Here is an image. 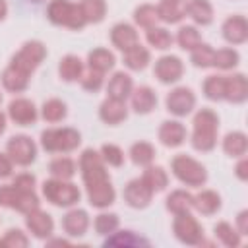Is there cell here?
<instances>
[{
	"label": "cell",
	"instance_id": "cell-8",
	"mask_svg": "<svg viewBox=\"0 0 248 248\" xmlns=\"http://www.w3.org/2000/svg\"><path fill=\"white\" fill-rule=\"evenodd\" d=\"M0 205L8 209H16L19 213H29L31 209L39 207V196L35 190H19L14 184H2L0 186Z\"/></svg>",
	"mask_w": 248,
	"mask_h": 248
},
{
	"label": "cell",
	"instance_id": "cell-4",
	"mask_svg": "<svg viewBox=\"0 0 248 248\" xmlns=\"http://www.w3.org/2000/svg\"><path fill=\"white\" fill-rule=\"evenodd\" d=\"M46 17L50 23L68 27L72 31H81L87 25L79 4L70 2V0H50V4L46 8Z\"/></svg>",
	"mask_w": 248,
	"mask_h": 248
},
{
	"label": "cell",
	"instance_id": "cell-10",
	"mask_svg": "<svg viewBox=\"0 0 248 248\" xmlns=\"http://www.w3.org/2000/svg\"><path fill=\"white\" fill-rule=\"evenodd\" d=\"M6 153L14 161V165L19 167H29L37 159V143L25 136V134H16L8 140L6 143Z\"/></svg>",
	"mask_w": 248,
	"mask_h": 248
},
{
	"label": "cell",
	"instance_id": "cell-34",
	"mask_svg": "<svg viewBox=\"0 0 248 248\" xmlns=\"http://www.w3.org/2000/svg\"><path fill=\"white\" fill-rule=\"evenodd\" d=\"M223 151L225 155L232 157V159H238L242 155H246L248 151V136L240 130H234V132H229L225 138H223Z\"/></svg>",
	"mask_w": 248,
	"mask_h": 248
},
{
	"label": "cell",
	"instance_id": "cell-25",
	"mask_svg": "<svg viewBox=\"0 0 248 248\" xmlns=\"http://www.w3.org/2000/svg\"><path fill=\"white\" fill-rule=\"evenodd\" d=\"M83 72H85V64L78 54H66L58 62V76L62 81H68V83L79 81Z\"/></svg>",
	"mask_w": 248,
	"mask_h": 248
},
{
	"label": "cell",
	"instance_id": "cell-36",
	"mask_svg": "<svg viewBox=\"0 0 248 248\" xmlns=\"http://www.w3.org/2000/svg\"><path fill=\"white\" fill-rule=\"evenodd\" d=\"M48 172L54 178L72 180L76 176V172H78V163L68 155H58L48 163Z\"/></svg>",
	"mask_w": 248,
	"mask_h": 248
},
{
	"label": "cell",
	"instance_id": "cell-44",
	"mask_svg": "<svg viewBox=\"0 0 248 248\" xmlns=\"http://www.w3.org/2000/svg\"><path fill=\"white\" fill-rule=\"evenodd\" d=\"M134 23L141 29H149L153 25L159 23V14H157V6L153 4H140L134 10Z\"/></svg>",
	"mask_w": 248,
	"mask_h": 248
},
{
	"label": "cell",
	"instance_id": "cell-23",
	"mask_svg": "<svg viewBox=\"0 0 248 248\" xmlns=\"http://www.w3.org/2000/svg\"><path fill=\"white\" fill-rule=\"evenodd\" d=\"M248 99V79L244 74H231L225 76V99L229 103L240 105Z\"/></svg>",
	"mask_w": 248,
	"mask_h": 248
},
{
	"label": "cell",
	"instance_id": "cell-1",
	"mask_svg": "<svg viewBox=\"0 0 248 248\" xmlns=\"http://www.w3.org/2000/svg\"><path fill=\"white\" fill-rule=\"evenodd\" d=\"M217 134H219V114L207 107L200 108L192 118V136H190L192 147L202 153L215 149Z\"/></svg>",
	"mask_w": 248,
	"mask_h": 248
},
{
	"label": "cell",
	"instance_id": "cell-57",
	"mask_svg": "<svg viewBox=\"0 0 248 248\" xmlns=\"http://www.w3.org/2000/svg\"><path fill=\"white\" fill-rule=\"evenodd\" d=\"M6 16H8V4L6 0H0V21H4Z\"/></svg>",
	"mask_w": 248,
	"mask_h": 248
},
{
	"label": "cell",
	"instance_id": "cell-58",
	"mask_svg": "<svg viewBox=\"0 0 248 248\" xmlns=\"http://www.w3.org/2000/svg\"><path fill=\"white\" fill-rule=\"evenodd\" d=\"M0 248H4V240L2 238H0Z\"/></svg>",
	"mask_w": 248,
	"mask_h": 248
},
{
	"label": "cell",
	"instance_id": "cell-14",
	"mask_svg": "<svg viewBox=\"0 0 248 248\" xmlns=\"http://www.w3.org/2000/svg\"><path fill=\"white\" fill-rule=\"evenodd\" d=\"M8 118L17 126H33L37 122L39 110L35 103L27 97H16L8 103Z\"/></svg>",
	"mask_w": 248,
	"mask_h": 248
},
{
	"label": "cell",
	"instance_id": "cell-7",
	"mask_svg": "<svg viewBox=\"0 0 248 248\" xmlns=\"http://www.w3.org/2000/svg\"><path fill=\"white\" fill-rule=\"evenodd\" d=\"M46 58V46L45 43L33 39V41H25L21 45V48L12 56L10 60V66L23 72L25 76H31L39 66L41 62Z\"/></svg>",
	"mask_w": 248,
	"mask_h": 248
},
{
	"label": "cell",
	"instance_id": "cell-31",
	"mask_svg": "<svg viewBox=\"0 0 248 248\" xmlns=\"http://www.w3.org/2000/svg\"><path fill=\"white\" fill-rule=\"evenodd\" d=\"M186 16L196 25H209L213 21V6L209 0H186Z\"/></svg>",
	"mask_w": 248,
	"mask_h": 248
},
{
	"label": "cell",
	"instance_id": "cell-37",
	"mask_svg": "<svg viewBox=\"0 0 248 248\" xmlns=\"http://www.w3.org/2000/svg\"><path fill=\"white\" fill-rule=\"evenodd\" d=\"M41 116L45 122L48 124H56V122H62L66 116H68V107L62 99L58 97H52V99H46L41 107Z\"/></svg>",
	"mask_w": 248,
	"mask_h": 248
},
{
	"label": "cell",
	"instance_id": "cell-51",
	"mask_svg": "<svg viewBox=\"0 0 248 248\" xmlns=\"http://www.w3.org/2000/svg\"><path fill=\"white\" fill-rule=\"evenodd\" d=\"M12 184H14L16 188H19V190H35L37 178H35L31 172H19V174L14 176Z\"/></svg>",
	"mask_w": 248,
	"mask_h": 248
},
{
	"label": "cell",
	"instance_id": "cell-46",
	"mask_svg": "<svg viewBox=\"0 0 248 248\" xmlns=\"http://www.w3.org/2000/svg\"><path fill=\"white\" fill-rule=\"evenodd\" d=\"M120 227V219L116 213H108V211H101L95 219H93V229L97 234L101 236H108L110 232H114Z\"/></svg>",
	"mask_w": 248,
	"mask_h": 248
},
{
	"label": "cell",
	"instance_id": "cell-24",
	"mask_svg": "<svg viewBox=\"0 0 248 248\" xmlns=\"http://www.w3.org/2000/svg\"><path fill=\"white\" fill-rule=\"evenodd\" d=\"M134 89V79L128 72H114L107 83V97L126 101Z\"/></svg>",
	"mask_w": 248,
	"mask_h": 248
},
{
	"label": "cell",
	"instance_id": "cell-2",
	"mask_svg": "<svg viewBox=\"0 0 248 248\" xmlns=\"http://www.w3.org/2000/svg\"><path fill=\"white\" fill-rule=\"evenodd\" d=\"M170 172L174 174V178L178 182H182L184 186H190V188H202L207 182L205 165L200 163L198 159L186 155V153H178V155L172 157Z\"/></svg>",
	"mask_w": 248,
	"mask_h": 248
},
{
	"label": "cell",
	"instance_id": "cell-60",
	"mask_svg": "<svg viewBox=\"0 0 248 248\" xmlns=\"http://www.w3.org/2000/svg\"><path fill=\"white\" fill-rule=\"evenodd\" d=\"M31 2H41V0H31Z\"/></svg>",
	"mask_w": 248,
	"mask_h": 248
},
{
	"label": "cell",
	"instance_id": "cell-55",
	"mask_svg": "<svg viewBox=\"0 0 248 248\" xmlns=\"http://www.w3.org/2000/svg\"><path fill=\"white\" fill-rule=\"evenodd\" d=\"M72 242L68 240V238H60V236H56V238H52V236H48L46 238V246H70Z\"/></svg>",
	"mask_w": 248,
	"mask_h": 248
},
{
	"label": "cell",
	"instance_id": "cell-11",
	"mask_svg": "<svg viewBox=\"0 0 248 248\" xmlns=\"http://www.w3.org/2000/svg\"><path fill=\"white\" fill-rule=\"evenodd\" d=\"M165 107L172 116L182 118L196 108V93L186 85H178L167 93Z\"/></svg>",
	"mask_w": 248,
	"mask_h": 248
},
{
	"label": "cell",
	"instance_id": "cell-21",
	"mask_svg": "<svg viewBox=\"0 0 248 248\" xmlns=\"http://www.w3.org/2000/svg\"><path fill=\"white\" fill-rule=\"evenodd\" d=\"M85 194H87V202L97 209H107L116 200V190L110 180L99 182L93 186H85Z\"/></svg>",
	"mask_w": 248,
	"mask_h": 248
},
{
	"label": "cell",
	"instance_id": "cell-39",
	"mask_svg": "<svg viewBox=\"0 0 248 248\" xmlns=\"http://www.w3.org/2000/svg\"><path fill=\"white\" fill-rule=\"evenodd\" d=\"M145 170H143V174H141V178L151 186V190L153 192H163L167 186H169V172L163 169V167H159V165H147V167H143Z\"/></svg>",
	"mask_w": 248,
	"mask_h": 248
},
{
	"label": "cell",
	"instance_id": "cell-17",
	"mask_svg": "<svg viewBox=\"0 0 248 248\" xmlns=\"http://www.w3.org/2000/svg\"><path fill=\"white\" fill-rule=\"evenodd\" d=\"M221 33H223V39L229 45H244L248 41V21H246V17L240 16V14L229 16L221 25Z\"/></svg>",
	"mask_w": 248,
	"mask_h": 248
},
{
	"label": "cell",
	"instance_id": "cell-26",
	"mask_svg": "<svg viewBox=\"0 0 248 248\" xmlns=\"http://www.w3.org/2000/svg\"><path fill=\"white\" fill-rule=\"evenodd\" d=\"M223 205V200H221V194L217 190H202L194 196V209L205 217L209 215H215Z\"/></svg>",
	"mask_w": 248,
	"mask_h": 248
},
{
	"label": "cell",
	"instance_id": "cell-45",
	"mask_svg": "<svg viewBox=\"0 0 248 248\" xmlns=\"http://www.w3.org/2000/svg\"><path fill=\"white\" fill-rule=\"evenodd\" d=\"M240 62V54L236 48H219L213 52V68H219V70H232L236 68Z\"/></svg>",
	"mask_w": 248,
	"mask_h": 248
},
{
	"label": "cell",
	"instance_id": "cell-9",
	"mask_svg": "<svg viewBox=\"0 0 248 248\" xmlns=\"http://www.w3.org/2000/svg\"><path fill=\"white\" fill-rule=\"evenodd\" d=\"M172 232H174L178 242L188 244V246H200V242L203 240V227L192 215V211L174 215V219H172Z\"/></svg>",
	"mask_w": 248,
	"mask_h": 248
},
{
	"label": "cell",
	"instance_id": "cell-35",
	"mask_svg": "<svg viewBox=\"0 0 248 248\" xmlns=\"http://www.w3.org/2000/svg\"><path fill=\"white\" fill-rule=\"evenodd\" d=\"M128 155H130V161L136 167H147V165H151L155 161L157 151H155V145L153 143H149L145 140H140V141H136V143L130 145Z\"/></svg>",
	"mask_w": 248,
	"mask_h": 248
},
{
	"label": "cell",
	"instance_id": "cell-5",
	"mask_svg": "<svg viewBox=\"0 0 248 248\" xmlns=\"http://www.w3.org/2000/svg\"><path fill=\"white\" fill-rule=\"evenodd\" d=\"M81 143V134L76 128H46L41 132V147L46 153H70Z\"/></svg>",
	"mask_w": 248,
	"mask_h": 248
},
{
	"label": "cell",
	"instance_id": "cell-41",
	"mask_svg": "<svg viewBox=\"0 0 248 248\" xmlns=\"http://www.w3.org/2000/svg\"><path fill=\"white\" fill-rule=\"evenodd\" d=\"M176 43L182 50H194L198 45H202V33L198 31L196 25H180L176 33Z\"/></svg>",
	"mask_w": 248,
	"mask_h": 248
},
{
	"label": "cell",
	"instance_id": "cell-40",
	"mask_svg": "<svg viewBox=\"0 0 248 248\" xmlns=\"http://www.w3.org/2000/svg\"><path fill=\"white\" fill-rule=\"evenodd\" d=\"M81 14L87 23H101L107 16V2L105 0H81L78 2Z\"/></svg>",
	"mask_w": 248,
	"mask_h": 248
},
{
	"label": "cell",
	"instance_id": "cell-54",
	"mask_svg": "<svg viewBox=\"0 0 248 248\" xmlns=\"http://www.w3.org/2000/svg\"><path fill=\"white\" fill-rule=\"evenodd\" d=\"M234 229H236L242 236H246V234H248V211H246V209H242V211L236 215Z\"/></svg>",
	"mask_w": 248,
	"mask_h": 248
},
{
	"label": "cell",
	"instance_id": "cell-49",
	"mask_svg": "<svg viewBox=\"0 0 248 248\" xmlns=\"http://www.w3.org/2000/svg\"><path fill=\"white\" fill-rule=\"evenodd\" d=\"M79 83H81V87H83L85 91H89V93H97V91L105 85V74L87 68V70L83 72Z\"/></svg>",
	"mask_w": 248,
	"mask_h": 248
},
{
	"label": "cell",
	"instance_id": "cell-53",
	"mask_svg": "<svg viewBox=\"0 0 248 248\" xmlns=\"http://www.w3.org/2000/svg\"><path fill=\"white\" fill-rule=\"evenodd\" d=\"M234 174H236V178L240 182H246L248 180V159H246V155L238 157V163L234 167Z\"/></svg>",
	"mask_w": 248,
	"mask_h": 248
},
{
	"label": "cell",
	"instance_id": "cell-42",
	"mask_svg": "<svg viewBox=\"0 0 248 248\" xmlns=\"http://www.w3.org/2000/svg\"><path fill=\"white\" fill-rule=\"evenodd\" d=\"M145 41L149 46L157 48V50H167L172 46V35L165 29V27H159V25H153L149 29H145Z\"/></svg>",
	"mask_w": 248,
	"mask_h": 248
},
{
	"label": "cell",
	"instance_id": "cell-3",
	"mask_svg": "<svg viewBox=\"0 0 248 248\" xmlns=\"http://www.w3.org/2000/svg\"><path fill=\"white\" fill-rule=\"evenodd\" d=\"M41 192H43V198L48 203H52L56 207H66V209L78 205V202L81 198V192H79L78 184H74L72 180L54 178V176H50L48 180L43 182Z\"/></svg>",
	"mask_w": 248,
	"mask_h": 248
},
{
	"label": "cell",
	"instance_id": "cell-50",
	"mask_svg": "<svg viewBox=\"0 0 248 248\" xmlns=\"http://www.w3.org/2000/svg\"><path fill=\"white\" fill-rule=\"evenodd\" d=\"M2 240H4L6 248H25V246H29V236L21 229H8Z\"/></svg>",
	"mask_w": 248,
	"mask_h": 248
},
{
	"label": "cell",
	"instance_id": "cell-47",
	"mask_svg": "<svg viewBox=\"0 0 248 248\" xmlns=\"http://www.w3.org/2000/svg\"><path fill=\"white\" fill-rule=\"evenodd\" d=\"M213 52H215V48L211 45L202 43L194 50H190V60L196 68H211L213 66Z\"/></svg>",
	"mask_w": 248,
	"mask_h": 248
},
{
	"label": "cell",
	"instance_id": "cell-56",
	"mask_svg": "<svg viewBox=\"0 0 248 248\" xmlns=\"http://www.w3.org/2000/svg\"><path fill=\"white\" fill-rule=\"evenodd\" d=\"M6 126H8V114L0 110V136L6 132Z\"/></svg>",
	"mask_w": 248,
	"mask_h": 248
},
{
	"label": "cell",
	"instance_id": "cell-12",
	"mask_svg": "<svg viewBox=\"0 0 248 248\" xmlns=\"http://www.w3.org/2000/svg\"><path fill=\"white\" fill-rule=\"evenodd\" d=\"M153 76L157 78V81H161L165 85L176 83L184 76V62L174 54L159 56L153 66Z\"/></svg>",
	"mask_w": 248,
	"mask_h": 248
},
{
	"label": "cell",
	"instance_id": "cell-43",
	"mask_svg": "<svg viewBox=\"0 0 248 248\" xmlns=\"http://www.w3.org/2000/svg\"><path fill=\"white\" fill-rule=\"evenodd\" d=\"M202 89H203L205 99L215 101V103H217V101H223V99H225V76H221V74H211V76H207V78L203 79Z\"/></svg>",
	"mask_w": 248,
	"mask_h": 248
},
{
	"label": "cell",
	"instance_id": "cell-59",
	"mask_svg": "<svg viewBox=\"0 0 248 248\" xmlns=\"http://www.w3.org/2000/svg\"><path fill=\"white\" fill-rule=\"evenodd\" d=\"M0 103H2V93H0Z\"/></svg>",
	"mask_w": 248,
	"mask_h": 248
},
{
	"label": "cell",
	"instance_id": "cell-29",
	"mask_svg": "<svg viewBox=\"0 0 248 248\" xmlns=\"http://www.w3.org/2000/svg\"><path fill=\"white\" fill-rule=\"evenodd\" d=\"M122 54H124V66H126L128 70H132V72H141V70H145V68L149 66V62H151V52H149V48L143 46L141 43H138L136 46L128 48V50L122 52Z\"/></svg>",
	"mask_w": 248,
	"mask_h": 248
},
{
	"label": "cell",
	"instance_id": "cell-28",
	"mask_svg": "<svg viewBox=\"0 0 248 248\" xmlns=\"http://www.w3.org/2000/svg\"><path fill=\"white\" fill-rule=\"evenodd\" d=\"M114 64H116L114 52L108 50V48H105V46H97V48L89 50V54H87V68L89 70L107 74L108 70L114 68Z\"/></svg>",
	"mask_w": 248,
	"mask_h": 248
},
{
	"label": "cell",
	"instance_id": "cell-16",
	"mask_svg": "<svg viewBox=\"0 0 248 248\" xmlns=\"http://www.w3.org/2000/svg\"><path fill=\"white\" fill-rule=\"evenodd\" d=\"M91 225V219H89V213L85 209H79V207H68V211L64 213L62 217V231L72 236V238H79L87 232Z\"/></svg>",
	"mask_w": 248,
	"mask_h": 248
},
{
	"label": "cell",
	"instance_id": "cell-30",
	"mask_svg": "<svg viewBox=\"0 0 248 248\" xmlns=\"http://www.w3.org/2000/svg\"><path fill=\"white\" fill-rule=\"evenodd\" d=\"M165 207L167 211H170L172 215H178V213H186V211H192L194 209V194H190L188 190H172L167 200H165Z\"/></svg>",
	"mask_w": 248,
	"mask_h": 248
},
{
	"label": "cell",
	"instance_id": "cell-19",
	"mask_svg": "<svg viewBox=\"0 0 248 248\" xmlns=\"http://www.w3.org/2000/svg\"><path fill=\"white\" fill-rule=\"evenodd\" d=\"M99 118H101V122H105L107 126H118V124H122V122L128 118L126 101L107 97V99L99 105Z\"/></svg>",
	"mask_w": 248,
	"mask_h": 248
},
{
	"label": "cell",
	"instance_id": "cell-22",
	"mask_svg": "<svg viewBox=\"0 0 248 248\" xmlns=\"http://www.w3.org/2000/svg\"><path fill=\"white\" fill-rule=\"evenodd\" d=\"M110 43L118 50L126 52L128 48H132L140 43V35H138L134 25H130L126 21H120V23H114L112 29H110Z\"/></svg>",
	"mask_w": 248,
	"mask_h": 248
},
{
	"label": "cell",
	"instance_id": "cell-38",
	"mask_svg": "<svg viewBox=\"0 0 248 248\" xmlns=\"http://www.w3.org/2000/svg\"><path fill=\"white\" fill-rule=\"evenodd\" d=\"M213 234H215V238H217L223 246H227V248H238V246L242 244V234H240L229 221H219V223H215Z\"/></svg>",
	"mask_w": 248,
	"mask_h": 248
},
{
	"label": "cell",
	"instance_id": "cell-27",
	"mask_svg": "<svg viewBox=\"0 0 248 248\" xmlns=\"http://www.w3.org/2000/svg\"><path fill=\"white\" fill-rule=\"evenodd\" d=\"M157 14L159 21L180 23L186 17V0H159Z\"/></svg>",
	"mask_w": 248,
	"mask_h": 248
},
{
	"label": "cell",
	"instance_id": "cell-52",
	"mask_svg": "<svg viewBox=\"0 0 248 248\" xmlns=\"http://www.w3.org/2000/svg\"><path fill=\"white\" fill-rule=\"evenodd\" d=\"M12 174H14V161L10 159L8 153H2L0 151V180L10 178Z\"/></svg>",
	"mask_w": 248,
	"mask_h": 248
},
{
	"label": "cell",
	"instance_id": "cell-6",
	"mask_svg": "<svg viewBox=\"0 0 248 248\" xmlns=\"http://www.w3.org/2000/svg\"><path fill=\"white\" fill-rule=\"evenodd\" d=\"M78 169H79L83 186H93V184L110 180L107 165H105V161L97 149H91V147L83 149L79 155V161H78Z\"/></svg>",
	"mask_w": 248,
	"mask_h": 248
},
{
	"label": "cell",
	"instance_id": "cell-13",
	"mask_svg": "<svg viewBox=\"0 0 248 248\" xmlns=\"http://www.w3.org/2000/svg\"><path fill=\"white\" fill-rule=\"evenodd\" d=\"M153 194H155V192L151 190V186H149L141 176L132 178V180L124 186V192H122L126 205H130V207H134V209H145V207L151 203Z\"/></svg>",
	"mask_w": 248,
	"mask_h": 248
},
{
	"label": "cell",
	"instance_id": "cell-48",
	"mask_svg": "<svg viewBox=\"0 0 248 248\" xmlns=\"http://www.w3.org/2000/svg\"><path fill=\"white\" fill-rule=\"evenodd\" d=\"M99 153H101V157H103V161H105L107 167H114V169H118V167L124 165L126 155H124L122 147H118L116 143H103L101 149H99Z\"/></svg>",
	"mask_w": 248,
	"mask_h": 248
},
{
	"label": "cell",
	"instance_id": "cell-32",
	"mask_svg": "<svg viewBox=\"0 0 248 248\" xmlns=\"http://www.w3.org/2000/svg\"><path fill=\"white\" fill-rule=\"evenodd\" d=\"M105 246H149V240L143 238L141 234H138L136 231H130V229H122V231H114L110 232L105 242Z\"/></svg>",
	"mask_w": 248,
	"mask_h": 248
},
{
	"label": "cell",
	"instance_id": "cell-18",
	"mask_svg": "<svg viewBox=\"0 0 248 248\" xmlns=\"http://www.w3.org/2000/svg\"><path fill=\"white\" fill-rule=\"evenodd\" d=\"M157 138L159 141L165 145V147H180L186 138H188V132H186V126L180 122V120H165L161 122L159 126V132H157Z\"/></svg>",
	"mask_w": 248,
	"mask_h": 248
},
{
	"label": "cell",
	"instance_id": "cell-33",
	"mask_svg": "<svg viewBox=\"0 0 248 248\" xmlns=\"http://www.w3.org/2000/svg\"><path fill=\"white\" fill-rule=\"evenodd\" d=\"M0 81H2V87L10 93H21L29 87V76H25L23 72L12 68L10 64L4 68V72L0 74Z\"/></svg>",
	"mask_w": 248,
	"mask_h": 248
},
{
	"label": "cell",
	"instance_id": "cell-20",
	"mask_svg": "<svg viewBox=\"0 0 248 248\" xmlns=\"http://www.w3.org/2000/svg\"><path fill=\"white\" fill-rule=\"evenodd\" d=\"M128 99H130L132 110L138 112V114H149V112H153L155 107H157V93H155V89L149 87V85L134 87Z\"/></svg>",
	"mask_w": 248,
	"mask_h": 248
},
{
	"label": "cell",
	"instance_id": "cell-15",
	"mask_svg": "<svg viewBox=\"0 0 248 248\" xmlns=\"http://www.w3.org/2000/svg\"><path fill=\"white\" fill-rule=\"evenodd\" d=\"M25 227L35 238L41 240H46L48 236L54 234V219L50 213L43 211L41 207H35L29 213H25Z\"/></svg>",
	"mask_w": 248,
	"mask_h": 248
}]
</instances>
